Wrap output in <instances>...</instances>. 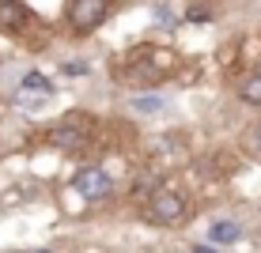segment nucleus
I'll use <instances>...</instances> for the list:
<instances>
[{
  "label": "nucleus",
  "mask_w": 261,
  "mask_h": 253,
  "mask_svg": "<svg viewBox=\"0 0 261 253\" xmlns=\"http://www.w3.org/2000/svg\"><path fill=\"white\" fill-rule=\"evenodd\" d=\"M133 106H137V114H155L159 106H163V98H155V95H137V98H133Z\"/></svg>",
  "instance_id": "8"
},
{
  "label": "nucleus",
  "mask_w": 261,
  "mask_h": 253,
  "mask_svg": "<svg viewBox=\"0 0 261 253\" xmlns=\"http://www.w3.org/2000/svg\"><path fill=\"white\" fill-rule=\"evenodd\" d=\"M242 98H246V102H261V79L257 76H250L246 83H242Z\"/></svg>",
  "instance_id": "9"
},
{
  "label": "nucleus",
  "mask_w": 261,
  "mask_h": 253,
  "mask_svg": "<svg viewBox=\"0 0 261 253\" xmlns=\"http://www.w3.org/2000/svg\"><path fill=\"white\" fill-rule=\"evenodd\" d=\"M80 72H87L84 61H68V65H65V76H80Z\"/></svg>",
  "instance_id": "11"
},
{
  "label": "nucleus",
  "mask_w": 261,
  "mask_h": 253,
  "mask_svg": "<svg viewBox=\"0 0 261 253\" xmlns=\"http://www.w3.org/2000/svg\"><path fill=\"white\" fill-rule=\"evenodd\" d=\"M239 234H242V227L231 223V219H220V223L208 227V238L216 242V246H231V242H239Z\"/></svg>",
  "instance_id": "6"
},
{
  "label": "nucleus",
  "mask_w": 261,
  "mask_h": 253,
  "mask_svg": "<svg viewBox=\"0 0 261 253\" xmlns=\"http://www.w3.org/2000/svg\"><path fill=\"white\" fill-rule=\"evenodd\" d=\"M193 253H216V249H212V246H197Z\"/></svg>",
  "instance_id": "12"
},
{
  "label": "nucleus",
  "mask_w": 261,
  "mask_h": 253,
  "mask_svg": "<svg viewBox=\"0 0 261 253\" xmlns=\"http://www.w3.org/2000/svg\"><path fill=\"white\" fill-rule=\"evenodd\" d=\"M72 189H76L84 201H106L110 196V174L106 170H98V166H84V170H76V178H72Z\"/></svg>",
  "instance_id": "3"
},
{
  "label": "nucleus",
  "mask_w": 261,
  "mask_h": 253,
  "mask_svg": "<svg viewBox=\"0 0 261 253\" xmlns=\"http://www.w3.org/2000/svg\"><path fill=\"white\" fill-rule=\"evenodd\" d=\"M68 26L76 34H91L95 26L106 23L110 15V0H68Z\"/></svg>",
  "instance_id": "1"
},
{
  "label": "nucleus",
  "mask_w": 261,
  "mask_h": 253,
  "mask_svg": "<svg viewBox=\"0 0 261 253\" xmlns=\"http://www.w3.org/2000/svg\"><path fill=\"white\" fill-rule=\"evenodd\" d=\"M34 253H53V249H34Z\"/></svg>",
  "instance_id": "14"
},
{
  "label": "nucleus",
  "mask_w": 261,
  "mask_h": 253,
  "mask_svg": "<svg viewBox=\"0 0 261 253\" xmlns=\"http://www.w3.org/2000/svg\"><path fill=\"white\" fill-rule=\"evenodd\" d=\"M190 23H208L212 15H208V8H190V15H186Z\"/></svg>",
  "instance_id": "10"
},
{
  "label": "nucleus",
  "mask_w": 261,
  "mask_h": 253,
  "mask_svg": "<svg viewBox=\"0 0 261 253\" xmlns=\"http://www.w3.org/2000/svg\"><path fill=\"white\" fill-rule=\"evenodd\" d=\"M186 215V201L182 193H174V189H155L148 201V219L151 223H163V227H170V223H178Z\"/></svg>",
  "instance_id": "2"
},
{
  "label": "nucleus",
  "mask_w": 261,
  "mask_h": 253,
  "mask_svg": "<svg viewBox=\"0 0 261 253\" xmlns=\"http://www.w3.org/2000/svg\"><path fill=\"white\" fill-rule=\"evenodd\" d=\"M31 23V12L19 0H0V31H23Z\"/></svg>",
  "instance_id": "4"
},
{
  "label": "nucleus",
  "mask_w": 261,
  "mask_h": 253,
  "mask_svg": "<svg viewBox=\"0 0 261 253\" xmlns=\"http://www.w3.org/2000/svg\"><path fill=\"white\" fill-rule=\"evenodd\" d=\"M15 95H19V102H31V98H49V95H53V83L42 76V72H27Z\"/></svg>",
  "instance_id": "5"
},
{
  "label": "nucleus",
  "mask_w": 261,
  "mask_h": 253,
  "mask_svg": "<svg viewBox=\"0 0 261 253\" xmlns=\"http://www.w3.org/2000/svg\"><path fill=\"white\" fill-rule=\"evenodd\" d=\"M49 140L57 144V148H76V144L84 140V136H80V129H68V125H61V129H53V132H49Z\"/></svg>",
  "instance_id": "7"
},
{
  "label": "nucleus",
  "mask_w": 261,
  "mask_h": 253,
  "mask_svg": "<svg viewBox=\"0 0 261 253\" xmlns=\"http://www.w3.org/2000/svg\"><path fill=\"white\" fill-rule=\"evenodd\" d=\"M254 140H257V148H261V125H257V129H254Z\"/></svg>",
  "instance_id": "13"
}]
</instances>
